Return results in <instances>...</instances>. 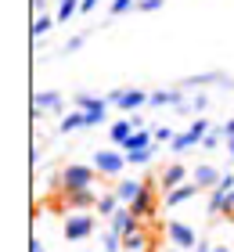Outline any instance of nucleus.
I'll list each match as a JSON object with an SVG mask.
<instances>
[{"mask_svg":"<svg viewBox=\"0 0 234 252\" xmlns=\"http://www.w3.org/2000/svg\"><path fill=\"white\" fill-rule=\"evenodd\" d=\"M94 177H98V169L94 166H83V162H68L62 169V177H58V184H62V191H87L94 188Z\"/></svg>","mask_w":234,"mask_h":252,"instance_id":"obj_1","label":"nucleus"},{"mask_svg":"<svg viewBox=\"0 0 234 252\" xmlns=\"http://www.w3.org/2000/svg\"><path fill=\"white\" fill-rule=\"evenodd\" d=\"M94 169H98L101 177H119L126 169V155L115 152V148H98V152H94Z\"/></svg>","mask_w":234,"mask_h":252,"instance_id":"obj_2","label":"nucleus"},{"mask_svg":"<svg viewBox=\"0 0 234 252\" xmlns=\"http://www.w3.org/2000/svg\"><path fill=\"white\" fill-rule=\"evenodd\" d=\"M166 238H169V245L180 249V252H191V249H198V242H202V238L195 234V227H187L180 220H169L166 223Z\"/></svg>","mask_w":234,"mask_h":252,"instance_id":"obj_3","label":"nucleus"},{"mask_svg":"<svg viewBox=\"0 0 234 252\" xmlns=\"http://www.w3.org/2000/svg\"><path fill=\"white\" fill-rule=\"evenodd\" d=\"M94 234V213H65V238L68 242H83Z\"/></svg>","mask_w":234,"mask_h":252,"instance_id":"obj_4","label":"nucleus"},{"mask_svg":"<svg viewBox=\"0 0 234 252\" xmlns=\"http://www.w3.org/2000/svg\"><path fill=\"white\" fill-rule=\"evenodd\" d=\"M195 87H234V79L227 72H198L180 83V90H195Z\"/></svg>","mask_w":234,"mask_h":252,"instance_id":"obj_5","label":"nucleus"},{"mask_svg":"<svg viewBox=\"0 0 234 252\" xmlns=\"http://www.w3.org/2000/svg\"><path fill=\"white\" fill-rule=\"evenodd\" d=\"M94 205H98L94 188H87V191H68V194H65V209H68V213H90Z\"/></svg>","mask_w":234,"mask_h":252,"instance_id":"obj_6","label":"nucleus"},{"mask_svg":"<svg viewBox=\"0 0 234 252\" xmlns=\"http://www.w3.org/2000/svg\"><path fill=\"white\" fill-rule=\"evenodd\" d=\"M108 227H112L115 234H123V238H126V234L140 231V220H137V216L130 213V205H123V209H119V213H115L112 220H108Z\"/></svg>","mask_w":234,"mask_h":252,"instance_id":"obj_7","label":"nucleus"},{"mask_svg":"<svg viewBox=\"0 0 234 252\" xmlns=\"http://www.w3.org/2000/svg\"><path fill=\"white\" fill-rule=\"evenodd\" d=\"M130 213L137 216V220H151V216H155V188H151V184H144L140 198L130 205Z\"/></svg>","mask_w":234,"mask_h":252,"instance_id":"obj_8","label":"nucleus"},{"mask_svg":"<svg viewBox=\"0 0 234 252\" xmlns=\"http://www.w3.org/2000/svg\"><path fill=\"white\" fill-rule=\"evenodd\" d=\"M144 105H148V94H144V90H137V87H126V90H123L119 108L126 112V116H137V112L144 108Z\"/></svg>","mask_w":234,"mask_h":252,"instance_id":"obj_9","label":"nucleus"},{"mask_svg":"<svg viewBox=\"0 0 234 252\" xmlns=\"http://www.w3.org/2000/svg\"><path fill=\"white\" fill-rule=\"evenodd\" d=\"M184 177H187V169H184L180 162H173V166H166V169H162V177H159V188L169 194V191H177L180 184H187Z\"/></svg>","mask_w":234,"mask_h":252,"instance_id":"obj_10","label":"nucleus"},{"mask_svg":"<svg viewBox=\"0 0 234 252\" xmlns=\"http://www.w3.org/2000/svg\"><path fill=\"white\" fill-rule=\"evenodd\" d=\"M140 191H144V184H140V180H130V177H126V180H119V184H115V198H119L123 205H134L137 198H140Z\"/></svg>","mask_w":234,"mask_h":252,"instance_id":"obj_11","label":"nucleus"},{"mask_svg":"<svg viewBox=\"0 0 234 252\" xmlns=\"http://www.w3.org/2000/svg\"><path fill=\"white\" fill-rule=\"evenodd\" d=\"M33 108L36 112H62V94L58 90H36L33 94Z\"/></svg>","mask_w":234,"mask_h":252,"instance_id":"obj_12","label":"nucleus"},{"mask_svg":"<svg viewBox=\"0 0 234 252\" xmlns=\"http://www.w3.org/2000/svg\"><path fill=\"white\" fill-rule=\"evenodd\" d=\"M220 177H224V173H216L213 166H198L195 173H191V184H195L198 191H213V188L220 184Z\"/></svg>","mask_w":234,"mask_h":252,"instance_id":"obj_13","label":"nucleus"},{"mask_svg":"<svg viewBox=\"0 0 234 252\" xmlns=\"http://www.w3.org/2000/svg\"><path fill=\"white\" fill-rule=\"evenodd\" d=\"M137 133V126H134V119H115L112 126H108V137H112V144H126V141H130V137Z\"/></svg>","mask_w":234,"mask_h":252,"instance_id":"obj_14","label":"nucleus"},{"mask_svg":"<svg viewBox=\"0 0 234 252\" xmlns=\"http://www.w3.org/2000/svg\"><path fill=\"white\" fill-rule=\"evenodd\" d=\"M191 148H202V137H195L191 130H184V133H177V137L169 141V152H177V155L191 152Z\"/></svg>","mask_w":234,"mask_h":252,"instance_id":"obj_15","label":"nucleus"},{"mask_svg":"<svg viewBox=\"0 0 234 252\" xmlns=\"http://www.w3.org/2000/svg\"><path fill=\"white\" fill-rule=\"evenodd\" d=\"M195 194H198V188L191 184V180H187V184H180L177 191H169V194H166V209H173V205H184V202H191Z\"/></svg>","mask_w":234,"mask_h":252,"instance_id":"obj_16","label":"nucleus"},{"mask_svg":"<svg viewBox=\"0 0 234 252\" xmlns=\"http://www.w3.org/2000/svg\"><path fill=\"white\" fill-rule=\"evenodd\" d=\"M58 130H62V133H72V130H87V116H83L79 108H72V112H68V116H65L62 123H58Z\"/></svg>","mask_w":234,"mask_h":252,"instance_id":"obj_17","label":"nucleus"},{"mask_svg":"<svg viewBox=\"0 0 234 252\" xmlns=\"http://www.w3.org/2000/svg\"><path fill=\"white\" fill-rule=\"evenodd\" d=\"M119 209H123V202L115 198V194H101V198H98V216H104V220H112Z\"/></svg>","mask_w":234,"mask_h":252,"instance_id":"obj_18","label":"nucleus"},{"mask_svg":"<svg viewBox=\"0 0 234 252\" xmlns=\"http://www.w3.org/2000/svg\"><path fill=\"white\" fill-rule=\"evenodd\" d=\"M123 249H126V252H144V249H148V234H144V231L126 234V238H123Z\"/></svg>","mask_w":234,"mask_h":252,"instance_id":"obj_19","label":"nucleus"},{"mask_svg":"<svg viewBox=\"0 0 234 252\" xmlns=\"http://www.w3.org/2000/svg\"><path fill=\"white\" fill-rule=\"evenodd\" d=\"M123 148H126V152H140V148H151V133H148V130H137V133H134Z\"/></svg>","mask_w":234,"mask_h":252,"instance_id":"obj_20","label":"nucleus"},{"mask_svg":"<svg viewBox=\"0 0 234 252\" xmlns=\"http://www.w3.org/2000/svg\"><path fill=\"white\" fill-rule=\"evenodd\" d=\"M101 249L104 252H123V234H115L112 227H108V231L101 234Z\"/></svg>","mask_w":234,"mask_h":252,"instance_id":"obj_21","label":"nucleus"},{"mask_svg":"<svg viewBox=\"0 0 234 252\" xmlns=\"http://www.w3.org/2000/svg\"><path fill=\"white\" fill-rule=\"evenodd\" d=\"M155 158V148H140V152H126V162L130 166H148Z\"/></svg>","mask_w":234,"mask_h":252,"instance_id":"obj_22","label":"nucleus"},{"mask_svg":"<svg viewBox=\"0 0 234 252\" xmlns=\"http://www.w3.org/2000/svg\"><path fill=\"white\" fill-rule=\"evenodd\" d=\"M51 26H54V18L51 15H36V22H33V40H40V36H47V32H51Z\"/></svg>","mask_w":234,"mask_h":252,"instance_id":"obj_23","label":"nucleus"},{"mask_svg":"<svg viewBox=\"0 0 234 252\" xmlns=\"http://www.w3.org/2000/svg\"><path fill=\"white\" fill-rule=\"evenodd\" d=\"M72 15H79V0H62V4H58V22H68Z\"/></svg>","mask_w":234,"mask_h":252,"instance_id":"obj_24","label":"nucleus"},{"mask_svg":"<svg viewBox=\"0 0 234 252\" xmlns=\"http://www.w3.org/2000/svg\"><path fill=\"white\" fill-rule=\"evenodd\" d=\"M126 11H137V0H112V4H108V15L112 18L126 15Z\"/></svg>","mask_w":234,"mask_h":252,"instance_id":"obj_25","label":"nucleus"},{"mask_svg":"<svg viewBox=\"0 0 234 252\" xmlns=\"http://www.w3.org/2000/svg\"><path fill=\"white\" fill-rule=\"evenodd\" d=\"M98 101H101V97H94V94H87V90H79V94H76V108H79V112H87V108L98 105Z\"/></svg>","mask_w":234,"mask_h":252,"instance_id":"obj_26","label":"nucleus"},{"mask_svg":"<svg viewBox=\"0 0 234 252\" xmlns=\"http://www.w3.org/2000/svg\"><path fill=\"white\" fill-rule=\"evenodd\" d=\"M220 141H224V133H220V130H209V133L202 137V148H205V152H213V148H220Z\"/></svg>","mask_w":234,"mask_h":252,"instance_id":"obj_27","label":"nucleus"},{"mask_svg":"<svg viewBox=\"0 0 234 252\" xmlns=\"http://www.w3.org/2000/svg\"><path fill=\"white\" fill-rule=\"evenodd\" d=\"M87 43V32H76V36H68V43H65V54H72V51H79Z\"/></svg>","mask_w":234,"mask_h":252,"instance_id":"obj_28","label":"nucleus"},{"mask_svg":"<svg viewBox=\"0 0 234 252\" xmlns=\"http://www.w3.org/2000/svg\"><path fill=\"white\" fill-rule=\"evenodd\" d=\"M205 105H209V94H205V90H198V94L191 97V112H205Z\"/></svg>","mask_w":234,"mask_h":252,"instance_id":"obj_29","label":"nucleus"},{"mask_svg":"<svg viewBox=\"0 0 234 252\" xmlns=\"http://www.w3.org/2000/svg\"><path fill=\"white\" fill-rule=\"evenodd\" d=\"M209 130H213V126H209V119H191V133H195V137H205Z\"/></svg>","mask_w":234,"mask_h":252,"instance_id":"obj_30","label":"nucleus"},{"mask_svg":"<svg viewBox=\"0 0 234 252\" xmlns=\"http://www.w3.org/2000/svg\"><path fill=\"white\" fill-rule=\"evenodd\" d=\"M220 216H234V191L224 194V205H220Z\"/></svg>","mask_w":234,"mask_h":252,"instance_id":"obj_31","label":"nucleus"},{"mask_svg":"<svg viewBox=\"0 0 234 252\" xmlns=\"http://www.w3.org/2000/svg\"><path fill=\"white\" fill-rule=\"evenodd\" d=\"M173 137H177V133H173L169 126H159V130H155V141H166V144H169Z\"/></svg>","mask_w":234,"mask_h":252,"instance_id":"obj_32","label":"nucleus"},{"mask_svg":"<svg viewBox=\"0 0 234 252\" xmlns=\"http://www.w3.org/2000/svg\"><path fill=\"white\" fill-rule=\"evenodd\" d=\"M162 0H137V11H159Z\"/></svg>","mask_w":234,"mask_h":252,"instance_id":"obj_33","label":"nucleus"},{"mask_svg":"<svg viewBox=\"0 0 234 252\" xmlns=\"http://www.w3.org/2000/svg\"><path fill=\"white\" fill-rule=\"evenodd\" d=\"M220 133H224V141H234V119H227L224 126H220Z\"/></svg>","mask_w":234,"mask_h":252,"instance_id":"obj_34","label":"nucleus"},{"mask_svg":"<svg viewBox=\"0 0 234 252\" xmlns=\"http://www.w3.org/2000/svg\"><path fill=\"white\" fill-rule=\"evenodd\" d=\"M119 97H123V87H115V90H108V94H104V101H108V105H119Z\"/></svg>","mask_w":234,"mask_h":252,"instance_id":"obj_35","label":"nucleus"},{"mask_svg":"<svg viewBox=\"0 0 234 252\" xmlns=\"http://www.w3.org/2000/svg\"><path fill=\"white\" fill-rule=\"evenodd\" d=\"M29 252H47V249L40 245V238H33V242H29Z\"/></svg>","mask_w":234,"mask_h":252,"instance_id":"obj_36","label":"nucleus"},{"mask_svg":"<svg viewBox=\"0 0 234 252\" xmlns=\"http://www.w3.org/2000/svg\"><path fill=\"white\" fill-rule=\"evenodd\" d=\"M195 252H213V245H209V242H198V249Z\"/></svg>","mask_w":234,"mask_h":252,"instance_id":"obj_37","label":"nucleus"},{"mask_svg":"<svg viewBox=\"0 0 234 252\" xmlns=\"http://www.w3.org/2000/svg\"><path fill=\"white\" fill-rule=\"evenodd\" d=\"M33 7H36V11H40V15H43V7H47V0H33Z\"/></svg>","mask_w":234,"mask_h":252,"instance_id":"obj_38","label":"nucleus"},{"mask_svg":"<svg viewBox=\"0 0 234 252\" xmlns=\"http://www.w3.org/2000/svg\"><path fill=\"white\" fill-rule=\"evenodd\" d=\"M213 252H231V249L227 245H213Z\"/></svg>","mask_w":234,"mask_h":252,"instance_id":"obj_39","label":"nucleus"},{"mask_svg":"<svg viewBox=\"0 0 234 252\" xmlns=\"http://www.w3.org/2000/svg\"><path fill=\"white\" fill-rule=\"evenodd\" d=\"M227 152H231V158H234V141H227Z\"/></svg>","mask_w":234,"mask_h":252,"instance_id":"obj_40","label":"nucleus"},{"mask_svg":"<svg viewBox=\"0 0 234 252\" xmlns=\"http://www.w3.org/2000/svg\"><path fill=\"white\" fill-rule=\"evenodd\" d=\"M166 252H180V249H166Z\"/></svg>","mask_w":234,"mask_h":252,"instance_id":"obj_41","label":"nucleus"}]
</instances>
